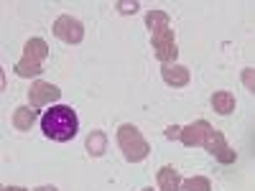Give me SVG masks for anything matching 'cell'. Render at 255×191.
Returning <instances> with one entry per match:
<instances>
[{
  "instance_id": "1",
  "label": "cell",
  "mask_w": 255,
  "mask_h": 191,
  "mask_svg": "<svg viewBox=\"0 0 255 191\" xmlns=\"http://www.w3.org/2000/svg\"><path fill=\"white\" fill-rule=\"evenodd\" d=\"M41 130H44L46 138H51L56 143H67L79 130L77 112L72 107H67V104H56V107L46 110L44 117H41Z\"/></svg>"
},
{
  "instance_id": "2",
  "label": "cell",
  "mask_w": 255,
  "mask_h": 191,
  "mask_svg": "<svg viewBox=\"0 0 255 191\" xmlns=\"http://www.w3.org/2000/svg\"><path fill=\"white\" fill-rule=\"evenodd\" d=\"M49 56V44L44 38H31L28 44L23 46V56L15 64V74L23 77V79H31V77H38L44 72V61Z\"/></svg>"
},
{
  "instance_id": "3",
  "label": "cell",
  "mask_w": 255,
  "mask_h": 191,
  "mask_svg": "<svg viewBox=\"0 0 255 191\" xmlns=\"http://www.w3.org/2000/svg\"><path fill=\"white\" fill-rule=\"evenodd\" d=\"M118 145H120L125 161H130V163H140L151 153V145H148V140L140 135V130L133 122H123L118 127Z\"/></svg>"
},
{
  "instance_id": "4",
  "label": "cell",
  "mask_w": 255,
  "mask_h": 191,
  "mask_svg": "<svg viewBox=\"0 0 255 191\" xmlns=\"http://www.w3.org/2000/svg\"><path fill=\"white\" fill-rule=\"evenodd\" d=\"M54 36L61 38L64 44H82L84 26H82V20H77L72 15H59L54 20Z\"/></svg>"
},
{
  "instance_id": "5",
  "label": "cell",
  "mask_w": 255,
  "mask_h": 191,
  "mask_svg": "<svg viewBox=\"0 0 255 191\" xmlns=\"http://www.w3.org/2000/svg\"><path fill=\"white\" fill-rule=\"evenodd\" d=\"M61 97V90L54 87L51 82H33L31 84V90H28V102H31V107L38 110V107H46V104L56 102Z\"/></svg>"
},
{
  "instance_id": "6",
  "label": "cell",
  "mask_w": 255,
  "mask_h": 191,
  "mask_svg": "<svg viewBox=\"0 0 255 191\" xmlns=\"http://www.w3.org/2000/svg\"><path fill=\"white\" fill-rule=\"evenodd\" d=\"M153 49H156V56H158L163 64L176 61V56H179V46H176V36H174V31H171V28H166V31L156 33V36H153Z\"/></svg>"
},
{
  "instance_id": "7",
  "label": "cell",
  "mask_w": 255,
  "mask_h": 191,
  "mask_svg": "<svg viewBox=\"0 0 255 191\" xmlns=\"http://www.w3.org/2000/svg\"><path fill=\"white\" fill-rule=\"evenodd\" d=\"M204 148H207V151L215 156L220 163H235V158H238V153L227 145V140H225V135H222L220 130H212V133L207 135Z\"/></svg>"
},
{
  "instance_id": "8",
  "label": "cell",
  "mask_w": 255,
  "mask_h": 191,
  "mask_svg": "<svg viewBox=\"0 0 255 191\" xmlns=\"http://www.w3.org/2000/svg\"><path fill=\"white\" fill-rule=\"evenodd\" d=\"M209 133H212L209 122H207V120H197V122L181 127V143H184L186 148H191V145H204V140H207Z\"/></svg>"
},
{
  "instance_id": "9",
  "label": "cell",
  "mask_w": 255,
  "mask_h": 191,
  "mask_svg": "<svg viewBox=\"0 0 255 191\" xmlns=\"http://www.w3.org/2000/svg\"><path fill=\"white\" fill-rule=\"evenodd\" d=\"M161 77L168 87H186L189 84V69L181 67V64H163Z\"/></svg>"
},
{
  "instance_id": "10",
  "label": "cell",
  "mask_w": 255,
  "mask_h": 191,
  "mask_svg": "<svg viewBox=\"0 0 255 191\" xmlns=\"http://www.w3.org/2000/svg\"><path fill=\"white\" fill-rule=\"evenodd\" d=\"M181 176L174 166H163L161 171H158V186L161 191H181Z\"/></svg>"
},
{
  "instance_id": "11",
  "label": "cell",
  "mask_w": 255,
  "mask_h": 191,
  "mask_svg": "<svg viewBox=\"0 0 255 191\" xmlns=\"http://www.w3.org/2000/svg\"><path fill=\"white\" fill-rule=\"evenodd\" d=\"M212 107L220 115H232L235 112V95L232 92H215L212 95Z\"/></svg>"
},
{
  "instance_id": "12",
  "label": "cell",
  "mask_w": 255,
  "mask_h": 191,
  "mask_svg": "<svg viewBox=\"0 0 255 191\" xmlns=\"http://www.w3.org/2000/svg\"><path fill=\"white\" fill-rule=\"evenodd\" d=\"M168 23H171V18H168V13H163V10H151L145 15V26H148V31H151V36L166 31Z\"/></svg>"
},
{
  "instance_id": "13",
  "label": "cell",
  "mask_w": 255,
  "mask_h": 191,
  "mask_svg": "<svg viewBox=\"0 0 255 191\" xmlns=\"http://www.w3.org/2000/svg\"><path fill=\"white\" fill-rule=\"evenodd\" d=\"M33 122H36V110L33 107H15V112H13L15 130H31Z\"/></svg>"
},
{
  "instance_id": "14",
  "label": "cell",
  "mask_w": 255,
  "mask_h": 191,
  "mask_svg": "<svg viewBox=\"0 0 255 191\" xmlns=\"http://www.w3.org/2000/svg\"><path fill=\"white\" fill-rule=\"evenodd\" d=\"M105 148H108V138H105V133H102V130H92L90 138H87V151H90V156H95V158L102 156Z\"/></svg>"
},
{
  "instance_id": "15",
  "label": "cell",
  "mask_w": 255,
  "mask_h": 191,
  "mask_svg": "<svg viewBox=\"0 0 255 191\" xmlns=\"http://www.w3.org/2000/svg\"><path fill=\"white\" fill-rule=\"evenodd\" d=\"M181 191H212V184L204 176H191L181 184Z\"/></svg>"
},
{
  "instance_id": "16",
  "label": "cell",
  "mask_w": 255,
  "mask_h": 191,
  "mask_svg": "<svg viewBox=\"0 0 255 191\" xmlns=\"http://www.w3.org/2000/svg\"><path fill=\"white\" fill-rule=\"evenodd\" d=\"M243 84L250 92H255V69H243Z\"/></svg>"
},
{
  "instance_id": "17",
  "label": "cell",
  "mask_w": 255,
  "mask_h": 191,
  "mask_svg": "<svg viewBox=\"0 0 255 191\" xmlns=\"http://www.w3.org/2000/svg\"><path fill=\"white\" fill-rule=\"evenodd\" d=\"M166 138H168V140H176V138H181V127H179V125L166 127Z\"/></svg>"
},
{
  "instance_id": "18",
  "label": "cell",
  "mask_w": 255,
  "mask_h": 191,
  "mask_svg": "<svg viewBox=\"0 0 255 191\" xmlns=\"http://www.w3.org/2000/svg\"><path fill=\"white\" fill-rule=\"evenodd\" d=\"M120 13H135L138 10V3H118Z\"/></svg>"
},
{
  "instance_id": "19",
  "label": "cell",
  "mask_w": 255,
  "mask_h": 191,
  "mask_svg": "<svg viewBox=\"0 0 255 191\" xmlns=\"http://www.w3.org/2000/svg\"><path fill=\"white\" fill-rule=\"evenodd\" d=\"M3 191H26V189H23V186H5Z\"/></svg>"
},
{
  "instance_id": "20",
  "label": "cell",
  "mask_w": 255,
  "mask_h": 191,
  "mask_svg": "<svg viewBox=\"0 0 255 191\" xmlns=\"http://www.w3.org/2000/svg\"><path fill=\"white\" fill-rule=\"evenodd\" d=\"M36 191H59V189H56V186H38Z\"/></svg>"
},
{
  "instance_id": "21",
  "label": "cell",
  "mask_w": 255,
  "mask_h": 191,
  "mask_svg": "<svg viewBox=\"0 0 255 191\" xmlns=\"http://www.w3.org/2000/svg\"><path fill=\"white\" fill-rule=\"evenodd\" d=\"M143 191H153V189H143Z\"/></svg>"
}]
</instances>
